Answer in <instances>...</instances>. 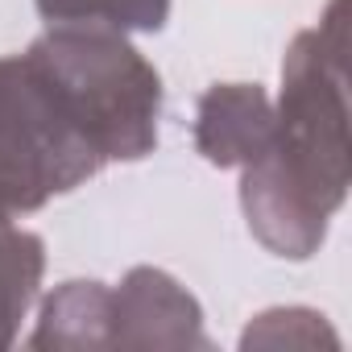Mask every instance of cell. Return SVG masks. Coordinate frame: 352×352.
<instances>
[{
  "label": "cell",
  "mask_w": 352,
  "mask_h": 352,
  "mask_svg": "<svg viewBox=\"0 0 352 352\" xmlns=\"http://www.w3.org/2000/svg\"><path fill=\"white\" fill-rule=\"evenodd\" d=\"M348 195V0H331L282 63L265 149L241 166V208L278 257H311Z\"/></svg>",
  "instance_id": "cell-1"
},
{
  "label": "cell",
  "mask_w": 352,
  "mask_h": 352,
  "mask_svg": "<svg viewBox=\"0 0 352 352\" xmlns=\"http://www.w3.org/2000/svg\"><path fill=\"white\" fill-rule=\"evenodd\" d=\"M58 100L108 162H137L157 145L162 79L112 25L54 21L30 50Z\"/></svg>",
  "instance_id": "cell-2"
},
{
  "label": "cell",
  "mask_w": 352,
  "mask_h": 352,
  "mask_svg": "<svg viewBox=\"0 0 352 352\" xmlns=\"http://www.w3.org/2000/svg\"><path fill=\"white\" fill-rule=\"evenodd\" d=\"M104 157L30 54L0 58V216H25L96 179Z\"/></svg>",
  "instance_id": "cell-3"
},
{
  "label": "cell",
  "mask_w": 352,
  "mask_h": 352,
  "mask_svg": "<svg viewBox=\"0 0 352 352\" xmlns=\"http://www.w3.org/2000/svg\"><path fill=\"white\" fill-rule=\"evenodd\" d=\"M34 348H191L204 340L199 302L162 270H129L120 286H58L30 336Z\"/></svg>",
  "instance_id": "cell-4"
},
{
  "label": "cell",
  "mask_w": 352,
  "mask_h": 352,
  "mask_svg": "<svg viewBox=\"0 0 352 352\" xmlns=\"http://www.w3.org/2000/svg\"><path fill=\"white\" fill-rule=\"evenodd\" d=\"M274 133V100L257 83H216L195 112V145L212 166H249Z\"/></svg>",
  "instance_id": "cell-5"
},
{
  "label": "cell",
  "mask_w": 352,
  "mask_h": 352,
  "mask_svg": "<svg viewBox=\"0 0 352 352\" xmlns=\"http://www.w3.org/2000/svg\"><path fill=\"white\" fill-rule=\"evenodd\" d=\"M46 270V249L34 232L17 228L13 216H0V348H9L38 298Z\"/></svg>",
  "instance_id": "cell-6"
},
{
  "label": "cell",
  "mask_w": 352,
  "mask_h": 352,
  "mask_svg": "<svg viewBox=\"0 0 352 352\" xmlns=\"http://www.w3.org/2000/svg\"><path fill=\"white\" fill-rule=\"evenodd\" d=\"M42 17L50 21H87L129 30H162L170 17V0H38Z\"/></svg>",
  "instance_id": "cell-7"
}]
</instances>
